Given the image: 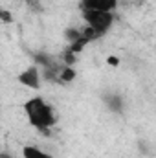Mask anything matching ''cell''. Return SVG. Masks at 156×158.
I'll use <instances>...</instances> for the list:
<instances>
[{
  "mask_svg": "<svg viewBox=\"0 0 156 158\" xmlns=\"http://www.w3.org/2000/svg\"><path fill=\"white\" fill-rule=\"evenodd\" d=\"M24 112L31 127H35L42 134H50V129L55 125V112L50 103L44 101V98L33 96L24 103Z\"/></svg>",
  "mask_w": 156,
  "mask_h": 158,
  "instance_id": "cell-1",
  "label": "cell"
},
{
  "mask_svg": "<svg viewBox=\"0 0 156 158\" xmlns=\"http://www.w3.org/2000/svg\"><path fill=\"white\" fill-rule=\"evenodd\" d=\"M61 61H63L64 66H74L76 61H77V53H74L70 48H64V50L61 52Z\"/></svg>",
  "mask_w": 156,
  "mask_h": 158,
  "instance_id": "cell-8",
  "label": "cell"
},
{
  "mask_svg": "<svg viewBox=\"0 0 156 158\" xmlns=\"http://www.w3.org/2000/svg\"><path fill=\"white\" fill-rule=\"evenodd\" d=\"M119 0H81V11H107L112 13Z\"/></svg>",
  "mask_w": 156,
  "mask_h": 158,
  "instance_id": "cell-4",
  "label": "cell"
},
{
  "mask_svg": "<svg viewBox=\"0 0 156 158\" xmlns=\"http://www.w3.org/2000/svg\"><path fill=\"white\" fill-rule=\"evenodd\" d=\"M17 79H18L20 85H24V86H28V88H31V90H39L40 83H42V79H40V68L37 64H30L28 68H24V70L18 74Z\"/></svg>",
  "mask_w": 156,
  "mask_h": 158,
  "instance_id": "cell-3",
  "label": "cell"
},
{
  "mask_svg": "<svg viewBox=\"0 0 156 158\" xmlns=\"http://www.w3.org/2000/svg\"><path fill=\"white\" fill-rule=\"evenodd\" d=\"M107 63H109L110 66H117V63H119V59H117V57H109V59H107Z\"/></svg>",
  "mask_w": 156,
  "mask_h": 158,
  "instance_id": "cell-10",
  "label": "cell"
},
{
  "mask_svg": "<svg viewBox=\"0 0 156 158\" xmlns=\"http://www.w3.org/2000/svg\"><path fill=\"white\" fill-rule=\"evenodd\" d=\"M105 101H107V107H109L110 110L121 112V109H123V99H121V96H117V94H109V96H105Z\"/></svg>",
  "mask_w": 156,
  "mask_h": 158,
  "instance_id": "cell-7",
  "label": "cell"
},
{
  "mask_svg": "<svg viewBox=\"0 0 156 158\" xmlns=\"http://www.w3.org/2000/svg\"><path fill=\"white\" fill-rule=\"evenodd\" d=\"M22 156L24 158H53L50 153L42 151L39 147H35V145H24L22 147Z\"/></svg>",
  "mask_w": 156,
  "mask_h": 158,
  "instance_id": "cell-5",
  "label": "cell"
},
{
  "mask_svg": "<svg viewBox=\"0 0 156 158\" xmlns=\"http://www.w3.org/2000/svg\"><path fill=\"white\" fill-rule=\"evenodd\" d=\"M81 37V31H79L77 28H68L66 31H64V39L68 40V44H72V42H76V40Z\"/></svg>",
  "mask_w": 156,
  "mask_h": 158,
  "instance_id": "cell-9",
  "label": "cell"
},
{
  "mask_svg": "<svg viewBox=\"0 0 156 158\" xmlns=\"http://www.w3.org/2000/svg\"><path fill=\"white\" fill-rule=\"evenodd\" d=\"M83 19L88 28H92L99 37H103L114 24V15L107 11H83Z\"/></svg>",
  "mask_w": 156,
  "mask_h": 158,
  "instance_id": "cell-2",
  "label": "cell"
},
{
  "mask_svg": "<svg viewBox=\"0 0 156 158\" xmlns=\"http://www.w3.org/2000/svg\"><path fill=\"white\" fill-rule=\"evenodd\" d=\"M24 2H28V4H30V6H35V4H37V2H39V0H24Z\"/></svg>",
  "mask_w": 156,
  "mask_h": 158,
  "instance_id": "cell-11",
  "label": "cell"
},
{
  "mask_svg": "<svg viewBox=\"0 0 156 158\" xmlns=\"http://www.w3.org/2000/svg\"><path fill=\"white\" fill-rule=\"evenodd\" d=\"M76 70H74V66H61V70H59V85H68V83H72L74 79H76Z\"/></svg>",
  "mask_w": 156,
  "mask_h": 158,
  "instance_id": "cell-6",
  "label": "cell"
},
{
  "mask_svg": "<svg viewBox=\"0 0 156 158\" xmlns=\"http://www.w3.org/2000/svg\"><path fill=\"white\" fill-rule=\"evenodd\" d=\"M2 11H4V9H2V7H0V15H2Z\"/></svg>",
  "mask_w": 156,
  "mask_h": 158,
  "instance_id": "cell-12",
  "label": "cell"
}]
</instances>
